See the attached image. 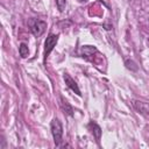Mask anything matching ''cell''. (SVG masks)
Segmentation results:
<instances>
[{
  "label": "cell",
  "instance_id": "1",
  "mask_svg": "<svg viewBox=\"0 0 149 149\" xmlns=\"http://www.w3.org/2000/svg\"><path fill=\"white\" fill-rule=\"evenodd\" d=\"M50 128H51V134H52L55 144L59 146V143L62 141V136H63V126H62L61 121L58 119H54L51 121Z\"/></svg>",
  "mask_w": 149,
  "mask_h": 149
},
{
  "label": "cell",
  "instance_id": "2",
  "mask_svg": "<svg viewBox=\"0 0 149 149\" xmlns=\"http://www.w3.org/2000/svg\"><path fill=\"white\" fill-rule=\"evenodd\" d=\"M28 26L30 28V31L36 37L41 36L45 31V28H47V23L44 21H41V20H37V19H30L28 21Z\"/></svg>",
  "mask_w": 149,
  "mask_h": 149
},
{
  "label": "cell",
  "instance_id": "3",
  "mask_svg": "<svg viewBox=\"0 0 149 149\" xmlns=\"http://www.w3.org/2000/svg\"><path fill=\"white\" fill-rule=\"evenodd\" d=\"M57 41H58V35L50 34V35L47 37V40H45V48H44V57H45V58H47L48 55L52 51V49H54V47L56 45Z\"/></svg>",
  "mask_w": 149,
  "mask_h": 149
},
{
  "label": "cell",
  "instance_id": "4",
  "mask_svg": "<svg viewBox=\"0 0 149 149\" xmlns=\"http://www.w3.org/2000/svg\"><path fill=\"white\" fill-rule=\"evenodd\" d=\"M133 106H134V108H135L139 113H141V114H143V115H146V116H149V105H148V104H146V102H143V101L134 100V101H133Z\"/></svg>",
  "mask_w": 149,
  "mask_h": 149
},
{
  "label": "cell",
  "instance_id": "5",
  "mask_svg": "<svg viewBox=\"0 0 149 149\" xmlns=\"http://www.w3.org/2000/svg\"><path fill=\"white\" fill-rule=\"evenodd\" d=\"M64 80H65V84H66V86L68 87H70L76 94H78V95H80L81 93H80V90H79V87H78V85H77V83L70 77V74H68V73H64Z\"/></svg>",
  "mask_w": 149,
  "mask_h": 149
},
{
  "label": "cell",
  "instance_id": "6",
  "mask_svg": "<svg viewBox=\"0 0 149 149\" xmlns=\"http://www.w3.org/2000/svg\"><path fill=\"white\" fill-rule=\"evenodd\" d=\"M88 128L91 129V133L94 135V137L99 141V140H100V136H101V129H100V127H99L95 122L91 121V122L88 123Z\"/></svg>",
  "mask_w": 149,
  "mask_h": 149
},
{
  "label": "cell",
  "instance_id": "7",
  "mask_svg": "<svg viewBox=\"0 0 149 149\" xmlns=\"http://www.w3.org/2000/svg\"><path fill=\"white\" fill-rule=\"evenodd\" d=\"M81 52L84 56H90V55H93V52H97V49L92 45H84L81 48Z\"/></svg>",
  "mask_w": 149,
  "mask_h": 149
},
{
  "label": "cell",
  "instance_id": "8",
  "mask_svg": "<svg viewBox=\"0 0 149 149\" xmlns=\"http://www.w3.org/2000/svg\"><path fill=\"white\" fill-rule=\"evenodd\" d=\"M61 105H62V107H63V109L69 114V115H72V108H71V106L68 104V101L66 100H64L63 98H61Z\"/></svg>",
  "mask_w": 149,
  "mask_h": 149
},
{
  "label": "cell",
  "instance_id": "9",
  "mask_svg": "<svg viewBox=\"0 0 149 149\" xmlns=\"http://www.w3.org/2000/svg\"><path fill=\"white\" fill-rule=\"evenodd\" d=\"M19 51H20V55H21V57H27L28 56V54H29V49H28V47L24 44V43H21L20 44V49H19Z\"/></svg>",
  "mask_w": 149,
  "mask_h": 149
},
{
  "label": "cell",
  "instance_id": "10",
  "mask_svg": "<svg viewBox=\"0 0 149 149\" xmlns=\"http://www.w3.org/2000/svg\"><path fill=\"white\" fill-rule=\"evenodd\" d=\"M56 5H57V8L59 9V12H63L66 6V0H56Z\"/></svg>",
  "mask_w": 149,
  "mask_h": 149
},
{
  "label": "cell",
  "instance_id": "11",
  "mask_svg": "<svg viewBox=\"0 0 149 149\" xmlns=\"http://www.w3.org/2000/svg\"><path fill=\"white\" fill-rule=\"evenodd\" d=\"M79 1H81V2H83V1H86V0H79Z\"/></svg>",
  "mask_w": 149,
  "mask_h": 149
}]
</instances>
